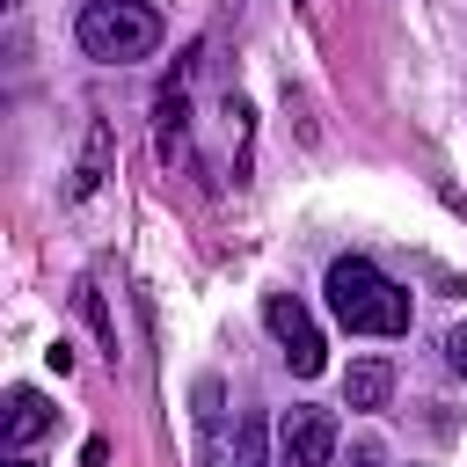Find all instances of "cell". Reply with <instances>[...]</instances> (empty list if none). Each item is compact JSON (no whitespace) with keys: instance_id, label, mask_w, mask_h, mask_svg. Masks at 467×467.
<instances>
[{"instance_id":"cell-1","label":"cell","mask_w":467,"mask_h":467,"mask_svg":"<svg viewBox=\"0 0 467 467\" xmlns=\"http://www.w3.org/2000/svg\"><path fill=\"white\" fill-rule=\"evenodd\" d=\"M328 314L350 328V336H401L409 328V292L394 277H379L372 255H336L328 263Z\"/></svg>"},{"instance_id":"cell-2","label":"cell","mask_w":467,"mask_h":467,"mask_svg":"<svg viewBox=\"0 0 467 467\" xmlns=\"http://www.w3.org/2000/svg\"><path fill=\"white\" fill-rule=\"evenodd\" d=\"M73 36L102 66H139V58L161 51V15L146 0H88L80 22H73Z\"/></svg>"},{"instance_id":"cell-3","label":"cell","mask_w":467,"mask_h":467,"mask_svg":"<svg viewBox=\"0 0 467 467\" xmlns=\"http://www.w3.org/2000/svg\"><path fill=\"white\" fill-rule=\"evenodd\" d=\"M263 328L277 336V350H285V365H292L299 379H314V372L328 365V343H321L314 314H306L292 292H270V299H263Z\"/></svg>"},{"instance_id":"cell-4","label":"cell","mask_w":467,"mask_h":467,"mask_svg":"<svg viewBox=\"0 0 467 467\" xmlns=\"http://www.w3.org/2000/svg\"><path fill=\"white\" fill-rule=\"evenodd\" d=\"M336 460V416L328 409H285L277 416V467H328Z\"/></svg>"},{"instance_id":"cell-5","label":"cell","mask_w":467,"mask_h":467,"mask_svg":"<svg viewBox=\"0 0 467 467\" xmlns=\"http://www.w3.org/2000/svg\"><path fill=\"white\" fill-rule=\"evenodd\" d=\"M117 168V131L109 117H88V139H80V161H73V182H66V204H88Z\"/></svg>"},{"instance_id":"cell-6","label":"cell","mask_w":467,"mask_h":467,"mask_svg":"<svg viewBox=\"0 0 467 467\" xmlns=\"http://www.w3.org/2000/svg\"><path fill=\"white\" fill-rule=\"evenodd\" d=\"M190 66H197V51L175 66V80H168L161 102H153V117H161V161H168V168L190 153Z\"/></svg>"},{"instance_id":"cell-7","label":"cell","mask_w":467,"mask_h":467,"mask_svg":"<svg viewBox=\"0 0 467 467\" xmlns=\"http://www.w3.org/2000/svg\"><path fill=\"white\" fill-rule=\"evenodd\" d=\"M51 423H58V409H51L36 387H15V394H7V416H0V438H7V452H22V445H36Z\"/></svg>"},{"instance_id":"cell-8","label":"cell","mask_w":467,"mask_h":467,"mask_svg":"<svg viewBox=\"0 0 467 467\" xmlns=\"http://www.w3.org/2000/svg\"><path fill=\"white\" fill-rule=\"evenodd\" d=\"M387 394H394V365H387V358H358V365L343 372V409L379 416V409H387Z\"/></svg>"},{"instance_id":"cell-9","label":"cell","mask_w":467,"mask_h":467,"mask_svg":"<svg viewBox=\"0 0 467 467\" xmlns=\"http://www.w3.org/2000/svg\"><path fill=\"white\" fill-rule=\"evenodd\" d=\"M73 306H80V321L95 328V343H102V358L117 365V321H109V306H102V292H95V277H80V292H73Z\"/></svg>"},{"instance_id":"cell-10","label":"cell","mask_w":467,"mask_h":467,"mask_svg":"<svg viewBox=\"0 0 467 467\" xmlns=\"http://www.w3.org/2000/svg\"><path fill=\"white\" fill-rule=\"evenodd\" d=\"M234 445H241V467H270V423L263 416H241V438Z\"/></svg>"},{"instance_id":"cell-11","label":"cell","mask_w":467,"mask_h":467,"mask_svg":"<svg viewBox=\"0 0 467 467\" xmlns=\"http://www.w3.org/2000/svg\"><path fill=\"white\" fill-rule=\"evenodd\" d=\"M445 365H452V372H460V379H467V321H460V328H452V336H445Z\"/></svg>"},{"instance_id":"cell-12","label":"cell","mask_w":467,"mask_h":467,"mask_svg":"<svg viewBox=\"0 0 467 467\" xmlns=\"http://www.w3.org/2000/svg\"><path fill=\"white\" fill-rule=\"evenodd\" d=\"M350 467H379V452H372V445H358V452H350Z\"/></svg>"},{"instance_id":"cell-13","label":"cell","mask_w":467,"mask_h":467,"mask_svg":"<svg viewBox=\"0 0 467 467\" xmlns=\"http://www.w3.org/2000/svg\"><path fill=\"white\" fill-rule=\"evenodd\" d=\"M7 467H36V460H29V452H15V460H7Z\"/></svg>"}]
</instances>
